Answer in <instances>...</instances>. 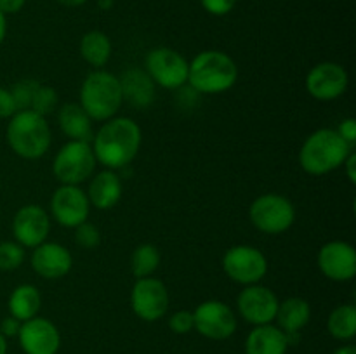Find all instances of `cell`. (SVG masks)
<instances>
[{"label":"cell","instance_id":"60d3db41","mask_svg":"<svg viewBox=\"0 0 356 354\" xmlns=\"http://www.w3.org/2000/svg\"><path fill=\"white\" fill-rule=\"evenodd\" d=\"M332 354H356V347L355 346H343L339 349L334 351Z\"/></svg>","mask_w":356,"mask_h":354},{"label":"cell","instance_id":"5b68a950","mask_svg":"<svg viewBox=\"0 0 356 354\" xmlns=\"http://www.w3.org/2000/svg\"><path fill=\"white\" fill-rule=\"evenodd\" d=\"M124 103L120 80L106 69H94L80 87V106L92 121H106L113 118Z\"/></svg>","mask_w":356,"mask_h":354},{"label":"cell","instance_id":"30bf717a","mask_svg":"<svg viewBox=\"0 0 356 354\" xmlns=\"http://www.w3.org/2000/svg\"><path fill=\"white\" fill-rule=\"evenodd\" d=\"M131 307L143 321H159L169 309V292L159 278H139L131 292Z\"/></svg>","mask_w":356,"mask_h":354},{"label":"cell","instance_id":"f546056e","mask_svg":"<svg viewBox=\"0 0 356 354\" xmlns=\"http://www.w3.org/2000/svg\"><path fill=\"white\" fill-rule=\"evenodd\" d=\"M24 246L17 242L0 243V271H14L23 264Z\"/></svg>","mask_w":356,"mask_h":354},{"label":"cell","instance_id":"2e32d148","mask_svg":"<svg viewBox=\"0 0 356 354\" xmlns=\"http://www.w3.org/2000/svg\"><path fill=\"white\" fill-rule=\"evenodd\" d=\"M17 340L24 354H58L61 347L58 326L51 319L40 316L21 323Z\"/></svg>","mask_w":356,"mask_h":354},{"label":"cell","instance_id":"e575fe53","mask_svg":"<svg viewBox=\"0 0 356 354\" xmlns=\"http://www.w3.org/2000/svg\"><path fill=\"white\" fill-rule=\"evenodd\" d=\"M16 113V104L9 89L0 87V118H10Z\"/></svg>","mask_w":356,"mask_h":354},{"label":"cell","instance_id":"8fae6325","mask_svg":"<svg viewBox=\"0 0 356 354\" xmlns=\"http://www.w3.org/2000/svg\"><path fill=\"white\" fill-rule=\"evenodd\" d=\"M193 330L211 340H226L236 332V316L221 301H205L193 311Z\"/></svg>","mask_w":356,"mask_h":354},{"label":"cell","instance_id":"3957f363","mask_svg":"<svg viewBox=\"0 0 356 354\" xmlns=\"http://www.w3.org/2000/svg\"><path fill=\"white\" fill-rule=\"evenodd\" d=\"M238 78V66L222 51H204L190 62L188 83L198 94H221Z\"/></svg>","mask_w":356,"mask_h":354},{"label":"cell","instance_id":"f35d334b","mask_svg":"<svg viewBox=\"0 0 356 354\" xmlns=\"http://www.w3.org/2000/svg\"><path fill=\"white\" fill-rule=\"evenodd\" d=\"M6 33H7V19H6V14L0 10V44H2L3 38H6Z\"/></svg>","mask_w":356,"mask_h":354},{"label":"cell","instance_id":"44dd1931","mask_svg":"<svg viewBox=\"0 0 356 354\" xmlns=\"http://www.w3.org/2000/svg\"><path fill=\"white\" fill-rule=\"evenodd\" d=\"M58 124L70 141L92 142V118L83 111L79 103L63 104L58 111Z\"/></svg>","mask_w":356,"mask_h":354},{"label":"cell","instance_id":"d6a6232c","mask_svg":"<svg viewBox=\"0 0 356 354\" xmlns=\"http://www.w3.org/2000/svg\"><path fill=\"white\" fill-rule=\"evenodd\" d=\"M202 7L212 16H226L236 6V0H200Z\"/></svg>","mask_w":356,"mask_h":354},{"label":"cell","instance_id":"4316f807","mask_svg":"<svg viewBox=\"0 0 356 354\" xmlns=\"http://www.w3.org/2000/svg\"><path fill=\"white\" fill-rule=\"evenodd\" d=\"M160 252L152 243H143L132 252L131 255V271L136 278H148L159 269Z\"/></svg>","mask_w":356,"mask_h":354},{"label":"cell","instance_id":"7a4b0ae2","mask_svg":"<svg viewBox=\"0 0 356 354\" xmlns=\"http://www.w3.org/2000/svg\"><path fill=\"white\" fill-rule=\"evenodd\" d=\"M353 151L336 128H318L308 135L299 149V165L309 176H325L343 167L344 160Z\"/></svg>","mask_w":356,"mask_h":354},{"label":"cell","instance_id":"7c38bea8","mask_svg":"<svg viewBox=\"0 0 356 354\" xmlns=\"http://www.w3.org/2000/svg\"><path fill=\"white\" fill-rule=\"evenodd\" d=\"M278 297L271 288L264 285H247L238 294L236 298V307L240 316L247 323L254 326L270 325L275 321V316L278 311Z\"/></svg>","mask_w":356,"mask_h":354},{"label":"cell","instance_id":"b9f144b4","mask_svg":"<svg viewBox=\"0 0 356 354\" xmlns=\"http://www.w3.org/2000/svg\"><path fill=\"white\" fill-rule=\"evenodd\" d=\"M97 6H99L103 10H108L111 9V6H113V0H97Z\"/></svg>","mask_w":356,"mask_h":354},{"label":"cell","instance_id":"9a60e30c","mask_svg":"<svg viewBox=\"0 0 356 354\" xmlns=\"http://www.w3.org/2000/svg\"><path fill=\"white\" fill-rule=\"evenodd\" d=\"M51 233V217L38 205H24L16 212L13 219V235L21 246L35 248L47 242Z\"/></svg>","mask_w":356,"mask_h":354},{"label":"cell","instance_id":"1f68e13d","mask_svg":"<svg viewBox=\"0 0 356 354\" xmlns=\"http://www.w3.org/2000/svg\"><path fill=\"white\" fill-rule=\"evenodd\" d=\"M195 326L193 323V311H186V309H181V311H176L169 318V328L172 330L174 333H183L191 332Z\"/></svg>","mask_w":356,"mask_h":354},{"label":"cell","instance_id":"d4e9b609","mask_svg":"<svg viewBox=\"0 0 356 354\" xmlns=\"http://www.w3.org/2000/svg\"><path fill=\"white\" fill-rule=\"evenodd\" d=\"M79 49L83 61L89 62L96 69H101L103 66H106V62L111 58V51H113L108 35L99 30L87 31L82 37V40H80Z\"/></svg>","mask_w":356,"mask_h":354},{"label":"cell","instance_id":"7bdbcfd3","mask_svg":"<svg viewBox=\"0 0 356 354\" xmlns=\"http://www.w3.org/2000/svg\"><path fill=\"white\" fill-rule=\"evenodd\" d=\"M0 354H7V339L0 332Z\"/></svg>","mask_w":356,"mask_h":354},{"label":"cell","instance_id":"4dcf8cb0","mask_svg":"<svg viewBox=\"0 0 356 354\" xmlns=\"http://www.w3.org/2000/svg\"><path fill=\"white\" fill-rule=\"evenodd\" d=\"M75 243L79 246H82V248L86 250H92V248H97L101 243V233L99 229L96 228L94 224H90V222H82V224H79L75 228Z\"/></svg>","mask_w":356,"mask_h":354},{"label":"cell","instance_id":"603a6c76","mask_svg":"<svg viewBox=\"0 0 356 354\" xmlns=\"http://www.w3.org/2000/svg\"><path fill=\"white\" fill-rule=\"evenodd\" d=\"M285 333L275 325L254 326L245 340V354H287Z\"/></svg>","mask_w":356,"mask_h":354},{"label":"cell","instance_id":"836d02e7","mask_svg":"<svg viewBox=\"0 0 356 354\" xmlns=\"http://www.w3.org/2000/svg\"><path fill=\"white\" fill-rule=\"evenodd\" d=\"M337 134L344 139L350 146L355 148V142H356V121L355 118H344L339 125H337Z\"/></svg>","mask_w":356,"mask_h":354},{"label":"cell","instance_id":"cb8c5ba5","mask_svg":"<svg viewBox=\"0 0 356 354\" xmlns=\"http://www.w3.org/2000/svg\"><path fill=\"white\" fill-rule=\"evenodd\" d=\"M40 292L37 290V287H33L30 283H23L14 288L9 295V301H7V307H9L10 316L19 319L21 323L35 318L38 314V311H40Z\"/></svg>","mask_w":356,"mask_h":354},{"label":"cell","instance_id":"7402d4cb","mask_svg":"<svg viewBox=\"0 0 356 354\" xmlns=\"http://www.w3.org/2000/svg\"><path fill=\"white\" fill-rule=\"evenodd\" d=\"M275 319L278 323V328L287 337L299 335L301 330L312 319V305H309V302L306 298L289 297L278 304V311Z\"/></svg>","mask_w":356,"mask_h":354},{"label":"cell","instance_id":"5bb4252c","mask_svg":"<svg viewBox=\"0 0 356 354\" xmlns=\"http://www.w3.org/2000/svg\"><path fill=\"white\" fill-rule=\"evenodd\" d=\"M350 83V76L339 62L323 61L313 66L306 76V90L318 101H334L343 96Z\"/></svg>","mask_w":356,"mask_h":354},{"label":"cell","instance_id":"74e56055","mask_svg":"<svg viewBox=\"0 0 356 354\" xmlns=\"http://www.w3.org/2000/svg\"><path fill=\"white\" fill-rule=\"evenodd\" d=\"M343 167H344V169H346V176H348V179H350V183L355 184L356 183V170H355V167H356V153H355V149L350 153V155H348V158L344 160Z\"/></svg>","mask_w":356,"mask_h":354},{"label":"cell","instance_id":"4fadbf2b","mask_svg":"<svg viewBox=\"0 0 356 354\" xmlns=\"http://www.w3.org/2000/svg\"><path fill=\"white\" fill-rule=\"evenodd\" d=\"M90 203L80 186L61 184L51 196V214L63 228H73L89 219Z\"/></svg>","mask_w":356,"mask_h":354},{"label":"cell","instance_id":"ac0fdd59","mask_svg":"<svg viewBox=\"0 0 356 354\" xmlns=\"http://www.w3.org/2000/svg\"><path fill=\"white\" fill-rule=\"evenodd\" d=\"M31 267L44 280L65 278L73 267V257L66 246L56 242H44L31 253Z\"/></svg>","mask_w":356,"mask_h":354},{"label":"cell","instance_id":"ba28073f","mask_svg":"<svg viewBox=\"0 0 356 354\" xmlns=\"http://www.w3.org/2000/svg\"><path fill=\"white\" fill-rule=\"evenodd\" d=\"M145 71L155 82V85L177 90L188 83L190 62L174 49L155 47L146 54Z\"/></svg>","mask_w":356,"mask_h":354},{"label":"cell","instance_id":"83f0119b","mask_svg":"<svg viewBox=\"0 0 356 354\" xmlns=\"http://www.w3.org/2000/svg\"><path fill=\"white\" fill-rule=\"evenodd\" d=\"M58 103L59 97L56 89H52V87L49 85H38L37 92H35L33 96V101H31L30 110L42 115V117H47L49 113H52V111L58 108Z\"/></svg>","mask_w":356,"mask_h":354},{"label":"cell","instance_id":"9c48e42d","mask_svg":"<svg viewBox=\"0 0 356 354\" xmlns=\"http://www.w3.org/2000/svg\"><path fill=\"white\" fill-rule=\"evenodd\" d=\"M222 269L235 283L256 285L266 276L268 259L259 248L252 245H236L226 250L222 257Z\"/></svg>","mask_w":356,"mask_h":354},{"label":"cell","instance_id":"e0dca14e","mask_svg":"<svg viewBox=\"0 0 356 354\" xmlns=\"http://www.w3.org/2000/svg\"><path fill=\"white\" fill-rule=\"evenodd\" d=\"M318 267L332 281H350L356 276V250L351 243L334 239L318 252Z\"/></svg>","mask_w":356,"mask_h":354},{"label":"cell","instance_id":"52a82bcc","mask_svg":"<svg viewBox=\"0 0 356 354\" xmlns=\"http://www.w3.org/2000/svg\"><path fill=\"white\" fill-rule=\"evenodd\" d=\"M249 217L254 228L264 235H282L294 224L296 208L284 194L266 193L250 203Z\"/></svg>","mask_w":356,"mask_h":354},{"label":"cell","instance_id":"8d00e7d4","mask_svg":"<svg viewBox=\"0 0 356 354\" xmlns=\"http://www.w3.org/2000/svg\"><path fill=\"white\" fill-rule=\"evenodd\" d=\"M26 0H0V10L3 14H16L24 7Z\"/></svg>","mask_w":356,"mask_h":354},{"label":"cell","instance_id":"6da1fadb","mask_svg":"<svg viewBox=\"0 0 356 354\" xmlns=\"http://www.w3.org/2000/svg\"><path fill=\"white\" fill-rule=\"evenodd\" d=\"M141 127L129 117H113L101 125L92 137L96 162L110 170L127 167L141 148Z\"/></svg>","mask_w":356,"mask_h":354},{"label":"cell","instance_id":"8992f818","mask_svg":"<svg viewBox=\"0 0 356 354\" xmlns=\"http://www.w3.org/2000/svg\"><path fill=\"white\" fill-rule=\"evenodd\" d=\"M96 163L90 142L68 141L56 153L52 172L61 184L80 186L92 176Z\"/></svg>","mask_w":356,"mask_h":354},{"label":"cell","instance_id":"f1b7e54d","mask_svg":"<svg viewBox=\"0 0 356 354\" xmlns=\"http://www.w3.org/2000/svg\"><path fill=\"white\" fill-rule=\"evenodd\" d=\"M38 85L40 83L37 80H21L17 82L16 85L10 89V96H13L14 104H16V111H23V110H30L31 108V101H33L35 92H37Z\"/></svg>","mask_w":356,"mask_h":354},{"label":"cell","instance_id":"484cf974","mask_svg":"<svg viewBox=\"0 0 356 354\" xmlns=\"http://www.w3.org/2000/svg\"><path fill=\"white\" fill-rule=\"evenodd\" d=\"M329 333L337 340H351L356 335V307L353 304L337 305L327 321Z\"/></svg>","mask_w":356,"mask_h":354},{"label":"cell","instance_id":"ffe728a7","mask_svg":"<svg viewBox=\"0 0 356 354\" xmlns=\"http://www.w3.org/2000/svg\"><path fill=\"white\" fill-rule=\"evenodd\" d=\"M90 207L97 210H110L122 198V179L115 170H103L96 174L86 191Z\"/></svg>","mask_w":356,"mask_h":354},{"label":"cell","instance_id":"277c9868","mask_svg":"<svg viewBox=\"0 0 356 354\" xmlns=\"http://www.w3.org/2000/svg\"><path fill=\"white\" fill-rule=\"evenodd\" d=\"M6 135L9 148L24 160L42 158L52 141L47 120L33 110L16 111L7 124Z\"/></svg>","mask_w":356,"mask_h":354},{"label":"cell","instance_id":"ab89813d","mask_svg":"<svg viewBox=\"0 0 356 354\" xmlns=\"http://www.w3.org/2000/svg\"><path fill=\"white\" fill-rule=\"evenodd\" d=\"M56 2H59L61 6H66V7H80L83 6L87 0H56Z\"/></svg>","mask_w":356,"mask_h":354},{"label":"cell","instance_id":"d6986e66","mask_svg":"<svg viewBox=\"0 0 356 354\" xmlns=\"http://www.w3.org/2000/svg\"><path fill=\"white\" fill-rule=\"evenodd\" d=\"M122 96L124 101L132 104L138 110L152 106L155 101V82L149 78L148 73L141 68L125 69L120 78Z\"/></svg>","mask_w":356,"mask_h":354},{"label":"cell","instance_id":"d590c367","mask_svg":"<svg viewBox=\"0 0 356 354\" xmlns=\"http://www.w3.org/2000/svg\"><path fill=\"white\" fill-rule=\"evenodd\" d=\"M19 328H21V321L14 318V316H7V318H3L2 323H0V332H2V335L6 337V339L17 337Z\"/></svg>","mask_w":356,"mask_h":354}]
</instances>
